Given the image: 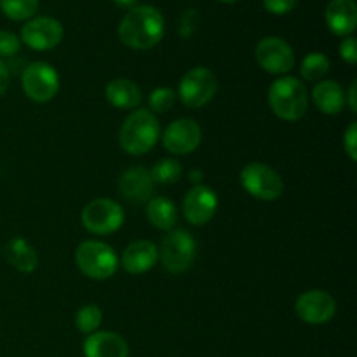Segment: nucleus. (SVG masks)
<instances>
[{"label":"nucleus","mask_w":357,"mask_h":357,"mask_svg":"<svg viewBox=\"0 0 357 357\" xmlns=\"http://www.w3.org/2000/svg\"><path fill=\"white\" fill-rule=\"evenodd\" d=\"M124 218L126 215L121 204L105 197L87 202L80 215L84 229L94 236H108L117 232L124 223Z\"/></svg>","instance_id":"0eeeda50"},{"label":"nucleus","mask_w":357,"mask_h":357,"mask_svg":"<svg viewBox=\"0 0 357 357\" xmlns=\"http://www.w3.org/2000/svg\"><path fill=\"white\" fill-rule=\"evenodd\" d=\"M105 98L108 103L119 110H135L143 100L138 84L129 79H114L105 87Z\"/></svg>","instance_id":"6ab92c4d"},{"label":"nucleus","mask_w":357,"mask_h":357,"mask_svg":"<svg viewBox=\"0 0 357 357\" xmlns=\"http://www.w3.org/2000/svg\"><path fill=\"white\" fill-rule=\"evenodd\" d=\"M159 136L160 126L155 114L149 108H138L126 117L119 132V143L129 155H143L155 146Z\"/></svg>","instance_id":"f03ea898"},{"label":"nucleus","mask_w":357,"mask_h":357,"mask_svg":"<svg viewBox=\"0 0 357 357\" xmlns=\"http://www.w3.org/2000/svg\"><path fill=\"white\" fill-rule=\"evenodd\" d=\"M218 209V197L208 185H195L183 199V215L188 223L195 227L206 225L213 220Z\"/></svg>","instance_id":"4468645a"},{"label":"nucleus","mask_w":357,"mask_h":357,"mask_svg":"<svg viewBox=\"0 0 357 357\" xmlns=\"http://www.w3.org/2000/svg\"><path fill=\"white\" fill-rule=\"evenodd\" d=\"M9 87V68H7L6 63L0 59V96L7 91Z\"/></svg>","instance_id":"473e14b6"},{"label":"nucleus","mask_w":357,"mask_h":357,"mask_svg":"<svg viewBox=\"0 0 357 357\" xmlns=\"http://www.w3.org/2000/svg\"><path fill=\"white\" fill-rule=\"evenodd\" d=\"M356 94H357V82L351 84V87H349V93L345 94V103H349V108H351L352 114H356L357 112V103H356Z\"/></svg>","instance_id":"72a5a7b5"},{"label":"nucleus","mask_w":357,"mask_h":357,"mask_svg":"<svg viewBox=\"0 0 357 357\" xmlns=\"http://www.w3.org/2000/svg\"><path fill=\"white\" fill-rule=\"evenodd\" d=\"M3 14L13 21L30 20L38 9V0H0Z\"/></svg>","instance_id":"393cba45"},{"label":"nucleus","mask_w":357,"mask_h":357,"mask_svg":"<svg viewBox=\"0 0 357 357\" xmlns=\"http://www.w3.org/2000/svg\"><path fill=\"white\" fill-rule=\"evenodd\" d=\"M202 131L194 119H178L173 121L162 135V145L173 155H187L201 145Z\"/></svg>","instance_id":"ddd939ff"},{"label":"nucleus","mask_w":357,"mask_h":357,"mask_svg":"<svg viewBox=\"0 0 357 357\" xmlns=\"http://www.w3.org/2000/svg\"><path fill=\"white\" fill-rule=\"evenodd\" d=\"M119 190L126 201L132 204H146L153 197L155 183L150 171L142 166H132L126 169L119 178Z\"/></svg>","instance_id":"2eb2a0df"},{"label":"nucleus","mask_w":357,"mask_h":357,"mask_svg":"<svg viewBox=\"0 0 357 357\" xmlns=\"http://www.w3.org/2000/svg\"><path fill=\"white\" fill-rule=\"evenodd\" d=\"M183 169L181 164L174 159H160L157 160L155 166L150 169V176H152L153 183L160 185H173L180 181Z\"/></svg>","instance_id":"b1692460"},{"label":"nucleus","mask_w":357,"mask_h":357,"mask_svg":"<svg viewBox=\"0 0 357 357\" xmlns=\"http://www.w3.org/2000/svg\"><path fill=\"white\" fill-rule=\"evenodd\" d=\"M21 49V40L13 31L0 30V58H10Z\"/></svg>","instance_id":"cd10ccee"},{"label":"nucleus","mask_w":357,"mask_h":357,"mask_svg":"<svg viewBox=\"0 0 357 357\" xmlns=\"http://www.w3.org/2000/svg\"><path fill=\"white\" fill-rule=\"evenodd\" d=\"M220 2H223V3H236V2H239V0H220Z\"/></svg>","instance_id":"e433bc0d"},{"label":"nucleus","mask_w":357,"mask_h":357,"mask_svg":"<svg viewBox=\"0 0 357 357\" xmlns=\"http://www.w3.org/2000/svg\"><path fill=\"white\" fill-rule=\"evenodd\" d=\"M21 87L35 103H47L59 89V75L49 63H30L21 73Z\"/></svg>","instance_id":"1a4fd4ad"},{"label":"nucleus","mask_w":357,"mask_h":357,"mask_svg":"<svg viewBox=\"0 0 357 357\" xmlns=\"http://www.w3.org/2000/svg\"><path fill=\"white\" fill-rule=\"evenodd\" d=\"M338 52H340V58L344 61H347L349 65H356L357 63V45L354 37H345L342 40L340 47H338Z\"/></svg>","instance_id":"2f4dec72"},{"label":"nucleus","mask_w":357,"mask_h":357,"mask_svg":"<svg viewBox=\"0 0 357 357\" xmlns=\"http://www.w3.org/2000/svg\"><path fill=\"white\" fill-rule=\"evenodd\" d=\"M122 267L132 275H139L155 267L159 261V248L152 241H135L122 253Z\"/></svg>","instance_id":"dca6fc26"},{"label":"nucleus","mask_w":357,"mask_h":357,"mask_svg":"<svg viewBox=\"0 0 357 357\" xmlns=\"http://www.w3.org/2000/svg\"><path fill=\"white\" fill-rule=\"evenodd\" d=\"M295 312L307 324H326L337 312V303L330 293L323 289H310L296 298Z\"/></svg>","instance_id":"f8f14e48"},{"label":"nucleus","mask_w":357,"mask_h":357,"mask_svg":"<svg viewBox=\"0 0 357 357\" xmlns=\"http://www.w3.org/2000/svg\"><path fill=\"white\" fill-rule=\"evenodd\" d=\"M166 23L159 9L152 6H136L122 17L119 24V38L136 51L152 49L164 37Z\"/></svg>","instance_id":"f257e3e1"},{"label":"nucleus","mask_w":357,"mask_h":357,"mask_svg":"<svg viewBox=\"0 0 357 357\" xmlns=\"http://www.w3.org/2000/svg\"><path fill=\"white\" fill-rule=\"evenodd\" d=\"M241 185L244 190L260 201H275L284 192L281 174L268 164L250 162L241 171Z\"/></svg>","instance_id":"423d86ee"},{"label":"nucleus","mask_w":357,"mask_h":357,"mask_svg":"<svg viewBox=\"0 0 357 357\" xmlns=\"http://www.w3.org/2000/svg\"><path fill=\"white\" fill-rule=\"evenodd\" d=\"M268 105L282 121H300L309 108L307 87L296 77H281L268 87Z\"/></svg>","instance_id":"7ed1b4c3"},{"label":"nucleus","mask_w":357,"mask_h":357,"mask_svg":"<svg viewBox=\"0 0 357 357\" xmlns=\"http://www.w3.org/2000/svg\"><path fill=\"white\" fill-rule=\"evenodd\" d=\"M199 26V13L195 9H187L180 17V35L181 37H192Z\"/></svg>","instance_id":"c85d7f7f"},{"label":"nucleus","mask_w":357,"mask_h":357,"mask_svg":"<svg viewBox=\"0 0 357 357\" xmlns=\"http://www.w3.org/2000/svg\"><path fill=\"white\" fill-rule=\"evenodd\" d=\"M197 257V243L194 236L183 229H173L164 236L159 248V260L171 274H183L194 265Z\"/></svg>","instance_id":"39448f33"},{"label":"nucleus","mask_w":357,"mask_h":357,"mask_svg":"<svg viewBox=\"0 0 357 357\" xmlns=\"http://www.w3.org/2000/svg\"><path fill=\"white\" fill-rule=\"evenodd\" d=\"M312 103L321 114L337 115L344 110L345 91L335 80H321L312 89Z\"/></svg>","instance_id":"aec40b11"},{"label":"nucleus","mask_w":357,"mask_h":357,"mask_svg":"<svg viewBox=\"0 0 357 357\" xmlns=\"http://www.w3.org/2000/svg\"><path fill=\"white\" fill-rule=\"evenodd\" d=\"M114 2L122 9H132V7H136L138 0H114Z\"/></svg>","instance_id":"f704fd0d"},{"label":"nucleus","mask_w":357,"mask_h":357,"mask_svg":"<svg viewBox=\"0 0 357 357\" xmlns=\"http://www.w3.org/2000/svg\"><path fill=\"white\" fill-rule=\"evenodd\" d=\"M6 258L16 271L31 274L38 267V257L33 248L23 237H13L6 246Z\"/></svg>","instance_id":"412c9836"},{"label":"nucleus","mask_w":357,"mask_h":357,"mask_svg":"<svg viewBox=\"0 0 357 357\" xmlns=\"http://www.w3.org/2000/svg\"><path fill=\"white\" fill-rule=\"evenodd\" d=\"M63 24L58 20L38 16L24 23L20 40L33 51H51L63 40Z\"/></svg>","instance_id":"9b49d317"},{"label":"nucleus","mask_w":357,"mask_h":357,"mask_svg":"<svg viewBox=\"0 0 357 357\" xmlns=\"http://www.w3.org/2000/svg\"><path fill=\"white\" fill-rule=\"evenodd\" d=\"M146 216L159 230H173L178 222V211L173 201L167 197H152L146 202Z\"/></svg>","instance_id":"4be33fe9"},{"label":"nucleus","mask_w":357,"mask_h":357,"mask_svg":"<svg viewBox=\"0 0 357 357\" xmlns=\"http://www.w3.org/2000/svg\"><path fill=\"white\" fill-rule=\"evenodd\" d=\"M103 321V310L98 305H84L75 314V326L80 333H96Z\"/></svg>","instance_id":"a878e982"},{"label":"nucleus","mask_w":357,"mask_h":357,"mask_svg":"<svg viewBox=\"0 0 357 357\" xmlns=\"http://www.w3.org/2000/svg\"><path fill=\"white\" fill-rule=\"evenodd\" d=\"M255 58L260 68L272 75H286L295 66V52L291 45L279 37L261 38L255 49Z\"/></svg>","instance_id":"9d476101"},{"label":"nucleus","mask_w":357,"mask_h":357,"mask_svg":"<svg viewBox=\"0 0 357 357\" xmlns=\"http://www.w3.org/2000/svg\"><path fill=\"white\" fill-rule=\"evenodd\" d=\"M75 264L89 279L105 281L117 272L119 258L108 244L101 241H84L75 250Z\"/></svg>","instance_id":"20e7f679"},{"label":"nucleus","mask_w":357,"mask_h":357,"mask_svg":"<svg viewBox=\"0 0 357 357\" xmlns=\"http://www.w3.org/2000/svg\"><path fill=\"white\" fill-rule=\"evenodd\" d=\"M344 149L345 153L349 155L351 160H357V122H351V126L347 128L344 136Z\"/></svg>","instance_id":"7c9ffc66"},{"label":"nucleus","mask_w":357,"mask_h":357,"mask_svg":"<svg viewBox=\"0 0 357 357\" xmlns=\"http://www.w3.org/2000/svg\"><path fill=\"white\" fill-rule=\"evenodd\" d=\"M328 72H330V59L323 52H309L300 66V73L307 82H321Z\"/></svg>","instance_id":"5701e85b"},{"label":"nucleus","mask_w":357,"mask_h":357,"mask_svg":"<svg viewBox=\"0 0 357 357\" xmlns=\"http://www.w3.org/2000/svg\"><path fill=\"white\" fill-rule=\"evenodd\" d=\"M201 178H202V173L199 169H195V171H190V180L192 181H195V183H197V181H201ZM199 185V183H197Z\"/></svg>","instance_id":"c9c22d12"},{"label":"nucleus","mask_w":357,"mask_h":357,"mask_svg":"<svg viewBox=\"0 0 357 357\" xmlns=\"http://www.w3.org/2000/svg\"><path fill=\"white\" fill-rule=\"evenodd\" d=\"M218 91V80L215 73L204 66H195L188 70L180 80L178 96L188 108H201L215 98Z\"/></svg>","instance_id":"6e6552de"},{"label":"nucleus","mask_w":357,"mask_h":357,"mask_svg":"<svg viewBox=\"0 0 357 357\" xmlns=\"http://www.w3.org/2000/svg\"><path fill=\"white\" fill-rule=\"evenodd\" d=\"M176 103V91L171 87H157L150 93L149 105L152 114H166Z\"/></svg>","instance_id":"bb28decb"},{"label":"nucleus","mask_w":357,"mask_h":357,"mask_svg":"<svg viewBox=\"0 0 357 357\" xmlns=\"http://www.w3.org/2000/svg\"><path fill=\"white\" fill-rule=\"evenodd\" d=\"M298 0H264L265 9L275 16H282V14L291 13L296 7Z\"/></svg>","instance_id":"c756f323"},{"label":"nucleus","mask_w":357,"mask_h":357,"mask_svg":"<svg viewBox=\"0 0 357 357\" xmlns=\"http://www.w3.org/2000/svg\"><path fill=\"white\" fill-rule=\"evenodd\" d=\"M328 28L338 37H351L357 26V6L354 0H331L324 13Z\"/></svg>","instance_id":"a211bd4d"},{"label":"nucleus","mask_w":357,"mask_h":357,"mask_svg":"<svg viewBox=\"0 0 357 357\" xmlns=\"http://www.w3.org/2000/svg\"><path fill=\"white\" fill-rule=\"evenodd\" d=\"M86 357H129V347L121 335L114 331H96L84 342Z\"/></svg>","instance_id":"f3484780"}]
</instances>
